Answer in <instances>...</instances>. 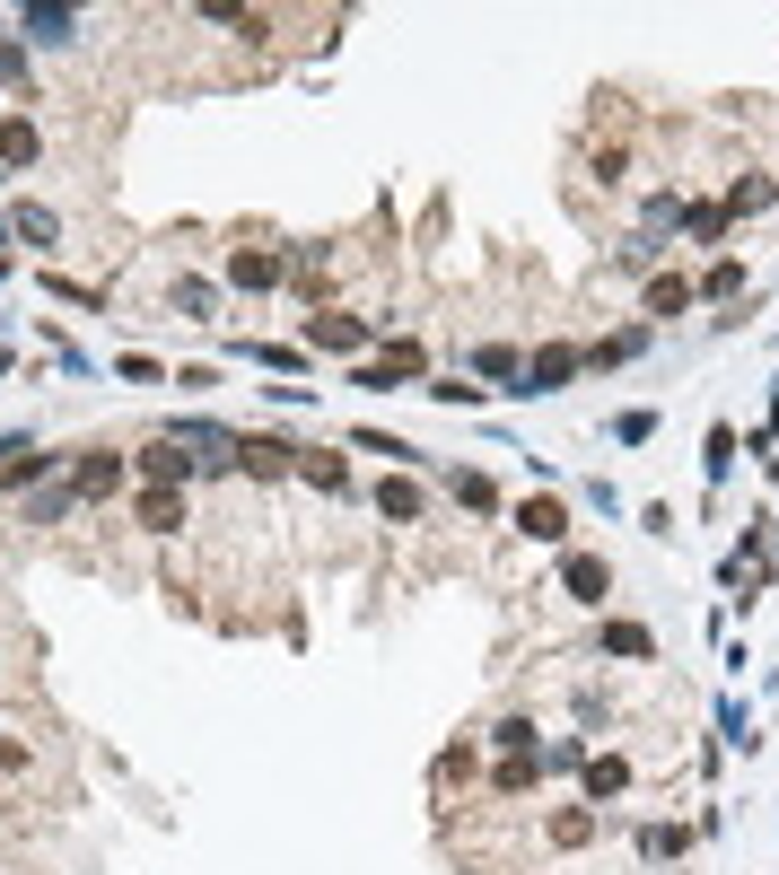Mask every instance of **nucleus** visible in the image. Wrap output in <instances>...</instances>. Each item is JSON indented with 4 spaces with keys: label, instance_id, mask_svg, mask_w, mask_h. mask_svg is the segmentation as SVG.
Masks as SVG:
<instances>
[{
    "label": "nucleus",
    "instance_id": "obj_3",
    "mask_svg": "<svg viewBox=\"0 0 779 875\" xmlns=\"http://www.w3.org/2000/svg\"><path fill=\"white\" fill-rule=\"evenodd\" d=\"M570 596H579V605H596V596H605V560H596V551H579V560H570Z\"/></svg>",
    "mask_w": 779,
    "mask_h": 875
},
{
    "label": "nucleus",
    "instance_id": "obj_8",
    "mask_svg": "<svg viewBox=\"0 0 779 875\" xmlns=\"http://www.w3.org/2000/svg\"><path fill=\"white\" fill-rule=\"evenodd\" d=\"M683 299H692L683 280H657V289H648V307H657V316H683Z\"/></svg>",
    "mask_w": 779,
    "mask_h": 875
},
{
    "label": "nucleus",
    "instance_id": "obj_9",
    "mask_svg": "<svg viewBox=\"0 0 779 875\" xmlns=\"http://www.w3.org/2000/svg\"><path fill=\"white\" fill-rule=\"evenodd\" d=\"M605 648H622V657H648V631H631V622H613V631H605Z\"/></svg>",
    "mask_w": 779,
    "mask_h": 875
},
{
    "label": "nucleus",
    "instance_id": "obj_1",
    "mask_svg": "<svg viewBox=\"0 0 779 875\" xmlns=\"http://www.w3.org/2000/svg\"><path fill=\"white\" fill-rule=\"evenodd\" d=\"M228 271H236L245 289H264V280L281 271V254H264V245H236V254H228Z\"/></svg>",
    "mask_w": 779,
    "mask_h": 875
},
{
    "label": "nucleus",
    "instance_id": "obj_7",
    "mask_svg": "<svg viewBox=\"0 0 779 875\" xmlns=\"http://www.w3.org/2000/svg\"><path fill=\"white\" fill-rule=\"evenodd\" d=\"M141 464H149V482H184V473H193V464H184V455H175V447H149V455H141Z\"/></svg>",
    "mask_w": 779,
    "mask_h": 875
},
{
    "label": "nucleus",
    "instance_id": "obj_4",
    "mask_svg": "<svg viewBox=\"0 0 779 875\" xmlns=\"http://www.w3.org/2000/svg\"><path fill=\"white\" fill-rule=\"evenodd\" d=\"M175 517H184L175 490H149V499H141V525H149V534H175Z\"/></svg>",
    "mask_w": 779,
    "mask_h": 875
},
{
    "label": "nucleus",
    "instance_id": "obj_2",
    "mask_svg": "<svg viewBox=\"0 0 779 875\" xmlns=\"http://www.w3.org/2000/svg\"><path fill=\"white\" fill-rule=\"evenodd\" d=\"M36 149H45V132H36V123H0V158H10V167H27Z\"/></svg>",
    "mask_w": 779,
    "mask_h": 875
},
{
    "label": "nucleus",
    "instance_id": "obj_5",
    "mask_svg": "<svg viewBox=\"0 0 779 875\" xmlns=\"http://www.w3.org/2000/svg\"><path fill=\"white\" fill-rule=\"evenodd\" d=\"M526 534H561V499H526V517H516Z\"/></svg>",
    "mask_w": 779,
    "mask_h": 875
},
{
    "label": "nucleus",
    "instance_id": "obj_6",
    "mask_svg": "<svg viewBox=\"0 0 779 875\" xmlns=\"http://www.w3.org/2000/svg\"><path fill=\"white\" fill-rule=\"evenodd\" d=\"M19 236H36V245H53V236H62V219H53V210H36V202H27V210H19Z\"/></svg>",
    "mask_w": 779,
    "mask_h": 875
}]
</instances>
